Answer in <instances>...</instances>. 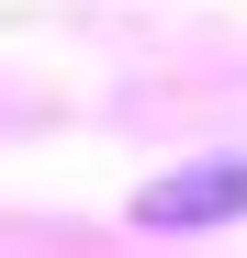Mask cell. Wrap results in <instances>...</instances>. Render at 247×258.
<instances>
[{"mask_svg": "<svg viewBox=\"0 0 247 258\" xmlns=\"http://www.w3.org/2000/svg\"><path fill=\"white\" fill-rule=\"evenodd\" d=\"M236 213H247V157H191V168H169V180L135 191V225H157V236H180V225H236Z\"/></svg>", "mask_w": 247, "mask_h": 258, "instance_id": "obj_1", "label": "cell"}]
</instances>
